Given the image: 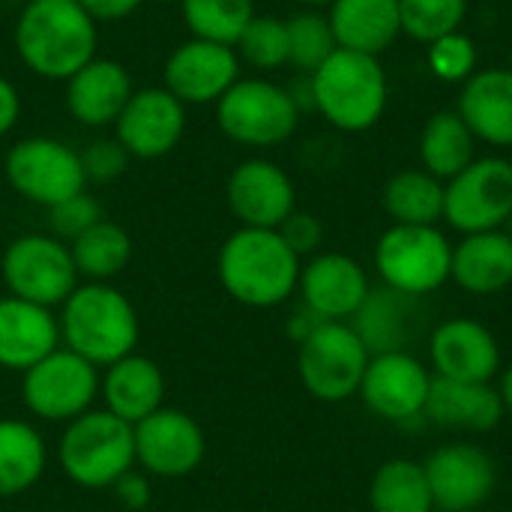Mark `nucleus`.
<instances>
[{"label":"nucleus","instance_id":"2f4dec72","mask_svg":"<svg viewBox=\"0 0 512 512\" xmlns=\"http://www.w3.org/2000/svg\"><path fill=\"white\" fill-rule=\"evenodd\" d=\"M75 270L84 282H111L132 261V237L111 219H99L69 243Z\"/></svg>","mask_w":512,"mask_h":512},{"label":"nucleus","instance_id":"c756f323","mask_svg":"<svg viewBox=\"0 0 512 512\" xmlns=\"http://www.w3.org/2000/svg\"><path fill=\"white\" fill-rule=\"evenodd\" d=\"M417 153L423 171L447 183L477 159V138L456 111H438L426 120Z\"/></svg>","mask_w":512,"mask_h":512},{"label":"nucleus","instance_id":"4468645a","mask_svg":"<svg viewBox=\"0 0 512 512\" xmlns=\"http://www.w3.org/2000/svg\"><path fill=\"white\" fill-rule=\"evenodd\" d=\"M240 57L234 45L189 36L162 63V87L189 105H216L240 78Z\"/></svg>","mask_w":512,"mask_h":512},{"label":"nucleus","instance_id":"e433bc0d","mask_svg":"<svg viewBox=\"0 0 512 512\" xmlns=\"http://www.w3.org/2000/svg\"><path fill=\"white\" fill-rule=\"evenodd\" d=\"M402 33L414 42H435L462 30L468 18V0H399Z\"/></svg>","mask_w":512,"mask_h":512},{"label":"nucleus","instance_id":"0eeeda50","mask_svg":"<svg viewBox=\"0 0 512 512\" xmlns=\"http://www.w3.org/2000/svg\"><path fill=\"white\" fill-rule=\"evenodd\" d=\"M453 243L438 225H390L375 243V270L387 288L429 297L450 282Z\"/></svg>","mask_w":512,"mask_h":512},{"label":"nucleus","instance_id":"473e14b6","mask_svg":"<svg viewBox=\"0 0 512 512\" xmlns=\"http://www.w3.org/2000/svg\"><path fill=\"white\" fill-rule=\"evenodd\" d=\"M372 512H435L426 471L414 459L384 462L369 486Z\"/></svg>","mask_w":512,"mask_h":512},{"label":"nucleus","instance_id":"a211bd4d","mask_svg":"<svg viewBox=\"0 0 512 512\" xmlns=\"http://www.w3.org/2000/svg\"><path fill=\"white\" fill-rule=\"evenodd\" d=\"M225 201L240 228H279L297 210V189L282 165L252 156L228 174Z\"/></svg>","mask_w":512,"mask_h":512},{"label":"nucleus","instance_id":"20e7f679","mask_svg":"<svg viewBox=\"0 0 512 512\" xmlns=\"http://www.w3.org/2000/svg\"><path fill=\"white\" fill-rule=\"evenodd\" d=\"M309 81L315 114L339 132H366L387 111V72L372 54L336 48Z\"/></svg>","mask_w":512,"mask_h":512},{"label":"nucleus","instance_id":"39448f33","mask_svg":"<svg viewBox=\"0 0 512 512\" xmlns=\"http://www.w3.org/2000/svg\"><path fill=\"white\" fill-rule=\"evenodd\" d=\"M57 465L63 477L81 489H111L135 468L132 426L105 408H90L66 423L57 441Z\"/></svg>","mask_w":512,"mask_h":512},{"label":"nucleus","instance_id":"9b49d317","mask_svg":"<svg viewBox=\"0 0 512 512\" xmlns=\"http://www.w3.org/2000/svg\"><path fill=\"white\" fill-rule=\"evenodd\" d=\"M96 396L99 369L69 348L51 351L21 375V402L45 423H72L96 405Z\"/></svg>","mask_w":512,"mask_h":512},{"label":"nucleus","instance_id":"9d476101","mask_svg":"<svg viewBox=\"0 0 512 512\" xmlns=\"http://www.w3.org/2000/svg\"><path fill=\"white\" fill-rule=\"evenodd\" d=\"M372 354L348 321H324L297 345V372L318 402H345L360 393Z\"/></svg>","mask_w":512,"mask_h":512},{"label":"nucleus","instance_id":"6ab92c4d","mask_svg":"<svg viewBox=\"0 0 512 512\" xmlns=\"http://www.w3.org/2000/svg\"><path fill=\"white\" fill-rule=\"evenodd\" d=\"M429 363L435 378L492 384L501 375V345L477 318H447L429 330Z\"/></svg>","mask_w":512,"mask_h":512},{"label":"nucleus","instance_id":"c9c22d12","mask_svg":"<svg viewBox=\"0 0 512 512\" xmlns=\"http://www.w3.org/2000/svg\"><path fill=\"white\" fill-rule=\"evenodd\" d=\"M240 63L255 72H276L288 66V24L276 15H255L234 45Z\"/></svg>","mask_w":512,"mask_h":512},{"label":"nucleus","instance_id":"cd10ccee","mask_svg":"<svg viewBox=\"0 0 512 512\" xmlns=\"http://www.w3.org/2000/svg\"><path fill=\"white\" fill-rule=\"evenodd\" d=\"M327 18L345 51L381 57L402 36L399 0H333Z\"/></svg>","mask_w":512,"mask_h":512},{"label":"nucleus","instance_id":"2eb2a0df","mask_svg":"<svg viewBox=\"0 0 512 512\" xmlns=\"http://www.w3.org/2000/svg\"><path fill=\"white\" fill-rule=\"evenodd\" d=\"M432 372L411 351L375 354L360 381L363 405L387 423L423 420L426 399L432 390Z\"/></svg>","mask_w":512,"mask_h":512},{"label":"nucleus","instance_id":"58836bf2","mask_svg":"<svg viewBox=\"0 0 512 512\" xmlns=\"http://www.w3.org/2000/svg\"><path fill=\"white\" fill-rule=\"evenodd\" d=\"M102 216V207L99 201L84 189L54 207H48V225H51V234L60 237L63 243H72L75 237H81L90 225H96Z\"/></svg>","mask_w":512,"mask_h":512},{"label":"nucleus","instance_id":"b1692460","mask_svg":"<svg viewBox=\"0 0 512 512\" xmlns=\"http://www.w3.org/2000/svg\"><path fill=\"white\" fill-rule=\"evenodd\" d=\"M456 114L474 132L477 144L498 150L512 147V69H477L459 90Z\"/></svg>","mask_w":512,"mask_h":512},{"label":"nucleus","instance_id":"1a4fd4ad","mask_svg":"<svg viewBox=\"0 0 512 512\" xmlns=\"http://www.w3.org/2000/svg\"><path fill=\"white\" fill-rule=\"evenodd\" d=\"M3 285L12 297L57 309L81 285L69 243L54 234H21L0 258Z\"/></svg>","mask_w":512,"mask_h":512},{"label":"nucleus","instance_id":"49530a36","mask_svg":"<svg viewBox=\"0 0 512 512\" xmlns=\"http://www.w3.org/2000/svg\"><path fill=\"white\" fill-rule=\"evenodd\" d=\"M498 393H501V402H504V411L512 414V363L507 369H501V384H498Z\"/></svg>","mask_w":512,"mask_h":512},{"label":"nucleus","instance_id":"ea45409f","mask_svg":"<svg viewBox=\"0 0 512 512\" xmlns=\"http://www.w3.org/2000/svg\"><path fill=\"white\" fill-rule=\"evenodd\" d=\"M129 153L120 147L117 138H99L81 150V165L87 183H114L129 168Z\"/></svg>","mask_w":512,"mask_h":512},{"label":"nucleus","instance_id":"8fccbe9b","mask_svg":"<svg viewBox=\"0 0 512 512\" xmlns=\"http://www.w3.org/2000/svg\"><path fill=\"white\" fill-rule=\"evenodd\" d=\"M435 512H438V510H435Z\"/></svg>","mask_w":512,"mask_h":512},{"label":"nucleus","instance_id":"f704fd0d","mask_svg":"<svg viewBox=\"0 0 512 512\" xmlns=\"http://www.w3.org/2000/svg\"><path fill=\"white\" fill-rule=\"evenodd\" d=\"M288 24V66L297 69V75H312L339 45L330 27L327 12L321 9H297Z\"/></svg>","mask_w":512,"mask_h":512},{"label":"nucleus","instance_id":"aec40b11","mask_svg":"<svg viewBox=\"0 0 512 512\" xmlns=\"http://www.w3.org/2000/svg\"><path fill=\"white\" fill-rule=\"evenodd\" d=\"M300 303L324 321H351L372 291L363 264L345 252H318L300 267Z\"/></svg>","mask_w":512,"mask_h":512},{"label":"nucleus","instance_id":"f257e3e1","mask_svg":"<svg viewBox=\"0 0 512 512\" xmlns=\"http://www.w3.org/2000/svg\"><path fill=\"white\" fill-rule=\"evenodd\" d=\"M12 45L36 78L69 81L96 57L99 24L78 0H27L15 18Z\"/></svg>","mask_w":512,"mask_h":512},{"label":"nucleus","instance_id":"bb28decb","mask_svg":"<svg viewBox=\"0 0 512 512\" xmlns=\"http://www.w3.org/2000/svg\"><path fill=\"white\" fill-rule=\"evenodd\" d=\"M450 279L474 297H492V294L510 288L512 234H507L504 228L465 234L453 246Z\"/></svg>","mask_w":512,"mask_h":512},{"label":"nucleus","instance_id":"393cba45","mask_svg":"<svg viewBox=\"0 0 512 512\" xmlns=\"http://www.w3.org/2000/svg\"><path fill=\"white\" fill-rule=\"evenodd\" d=\"M504 402L495 384L432 378L423 420L453 432H492L504 420Z\"/></svg>","mask_w":512,"mask_h":512},{"label":"nucleus","instance_id":"c85d7f7f","mask_svg":"<svg viewBox=\"0 0 512 512\" xmlns=\"http://www.w3.org/2000/svg\"><path fill=\"white\" fill-rule=\"evenodd\" d=\"M48 465V447L39 429L27 420L0 417V498L30 492Z\"/></svg>","mask_w":512,"mask_h":512},{"label":"nucleus","instance_id":"ddd939ff","mask_svg":"<svg viewBox=\"0 0 512 512\" xmlns=\"http://www.w3.org/2000/svg\"><path fill=\"white\" fill-rule=\"evenodd\" d=\"M135 435V465L147 477L180 480L198 471L207 453L204 429L180 408H159L132 426Z\"/></svg>","mask_w":512,"mask_h":512},{"label":"nucleus","instance_id":"4c0bfd02","mask_svg":"<svg viewBox=\"0 0 512 512\" xmlns=\"http://www.w3.org/2000/svg\"><path fill=\"white\" fill-rule=\"evenodd\" d=\"M429 72L444 84H465L477 72V45L462 30L447 33L426 45Z\"/></svg>","mask_w":512,"mask_h":512},{"label":"nucleus","instance_id":"79ce46f5","mask_svg":"<svg viewBox=\"0 0 512 512\" xmlns=\"http://www.w3.org/2000/svg\"><path fill=\"white\" fill-rule=\"evenodd\" d=\"M111 492H114L117 504L129 512L147 510V507H150V501H153V489H150L147 474H138L135 468H132V471H126V474L111 486Z\"/></svg>","mask_w":512,"mask_h":512},{"label":"nucleus","instance_id":"de8ad7c7","mask_svg":"<svg viewBox=\"0 0 512 512\" xmlns=\"http://www.w3.org/2000/svg\"><path fill=\"white\" fill-rule=\"evenodd\" d=\"M288 3H294V6H300V9H327L333 0H288Z\"/></svg>","mask_w":512,"mask_h":512},{"label":"nucleus","instance_id":"f3484780","mask_svg":"<svg viewBox=\"0 0 512 512\" xmlns=\"http://www.w3.org/2000/svg\"><path fill=\"white\" fill-rule=\"evenodd\" d=\"M438 512L480 510L498 486L495 459L477 444H444L423 462Z\"/></svg>","mask_w":512,"mask_h":512},{"label":"nucleus","instance_id":"37998d69","mask_svg":"<svg viewBox=\"0 0 512 512\" xmlns=\"http://www.w3.org/2000/svg\"><path fill=\"white\" fill-rule=\"evenodd\" d=\"M81 9L96 21V24H111V21H123L129 15H135L144 0H78Z\"/></svg>","mask_w":512,"mask_h":512},{"label":"nucleus","instance_id":"a878e982","mask_svg":"<svg viewBox=\"0 0 512 512\" xmlns=\"http://www.w3.org/2000/svg\"><path fill=\"white\" fill-rule=\"evenodd\" d=\"M99 396L105 411L135 426L165 405V375L156 360L129 354L105 366V375L99 378Z\"/></svg>","mask_w":512,"mask_h":512},{"label":"nucleus","instance_id":"5701e85b","mask_svg":"<svg viewBox=\"0 0 512 512\" xmlns=\"http://www.w3.org/2000/svg\"><path fill=\"white\" fill-rule=\"evenodd\" d=\"M60 348V324L51 309L21 297H0V369L27 372Z\"/></svg>","mask_w":512,"mask_h":512},{"label":"nucleus","instance_id":"4be33fe9","mask_svg":"<svg viewBox=\"0 0 512 512\" xmlns=\"http://www.w3.org/2000/svg\"><path fill=\"white\" fill-rule=\"evenodd\" d=\"M132 93L135 81L129 69L120 60L99 54L84 63L69 81H63V105L69 117L87 129L114 126Z\"/></svg>","mask_w":512,"mask_h":512},{"label":"nucleus","instance_id":"09e8293b","mask_svg":"<svg viewBox=\"0 0 512 512\" xmlns=\"http://www.w3.org/2000/svg\"><path fill=\"white\" fill-rule=\"evenodd\" d=\"M156 3H180V0H156Z\"/></svg>","mask_w":512,"mask_h":512},{"label":"nucleus","instance_id":"412c9836","mask_svg":"<svg viewBox=\"0 0 512 512\" xmlns=\"http://www.w3.org/2000/svg\"><path fill=\"white\" fill-rule=\"evenodd\" d=\"M348 324L372 357L411 351V345L429 330V309L423 306V297H411L381 285L369 291V297Z\"/></svg>","mask_w":512,"mask_h":512},{"label":"nucleus","instance_id":"7c9ffc66","mask_svg":"<svg viewBox=\"0 0 512 512\" xmlns=\"http://www.w3.org/2000/svg\"><path fill=\"white\" fill-rule=\"evenodd\" d=\"M384 210L393 225H438L444 219V180L423 168L399 171L384 186Z\"/></svg>","mask_w":512,"mask_h":512},{"label":"nucleus","instance_id":"a18cd8bd","mask_svg":"<svg viewBox=\"0 0 512 512\" xmlns=\"http://www.w3.org/2000/svg\"><path fill=\"white\" fill-rule=\"evenodd\" d=\"M324 324V318L321 315H315L312 309H306L303 303L291 312V318H288V336L300 345L303 339H309L318 327Z\"/></svg>","mask_w":512,"mask_h":512},{"label":"nucleus","instance_id":"a19ab883","mask_svg":"<svg viewBox=\"0 0 512 512\" xmlns=\"http://www.w3.org/2000/svg\"><path fill=\"white\" fill-rule=\"evenodd\" d=\"M282 240L294 249L297 258H312L318 255L321 243H324V225L315 213H306V210H294L279 228Z\"/></svg>","mask_w":512,"mask_h":512},{"label":"nucleus","instance_id":"6e6552de","mask_svg":"<svg viewBox=\"0 0 512 512\" xmlns=\"http://www.w3.org/2000/svg\"><path fill=\"white\" fill-rule=\"evenodd\" d=\"M3 174L15 195L45 210L87 189L81 150L51 135L15 141L3 159Z\"/></svg>","mask_w":512,"mask_h":512},{"label":"nucleus","instance_id":"7ed1b4c3","mask_svg":"<svg viewBox=\"0 0 512 512\" xmlns=\"http://www.w3.org/2000/svg\"><path fill=\"white\" fill-rule=\"evenodd\" d=\"M60 345L105 369L129 354L141 339L132 300L111 282H81L60 306Z\"/></svg>","mask_w":512,"mask_h":512},{"label":"nucleus","instance_id":"f03ea898","mask_svg":"<svg viewBox=\"0 0 512 512\" xmlns=\"http://www.w3.org/2000/svg\"><path fill=\"white\" fill-rule=\"evenodd\" d=\"M303 258L276 228H237L216 255V273L231 300L249 309H273L294 297Z\"/></svg>","mask_w":512,"mask_h":512},{"label":"nucleus","instance_id":"423d86ee","mask_svg":"<svg viewBox=\"0 0 512 512\" xmlns=\"http://www.w3.org/2000/svg\"><path fill=\"white\" fill-rule=\"evenodd\" d=\"M300 108L285 84L264 75L237 78L216 102V123L222 135L249 150H270L285 144L300 126Z\"/></svg>","mask_w":512,"mask_h":512},{"label":"nucleus","instance_id":"f8f14e48","mask_svg":"<svg viewBox=\"0 0 512 512\" xmlns=\"http://www.w3.org/2000/svg\"><path fill=\"white\" fill-rule=\"evenodd\" d=\"M512 219V162L477 156L444 183V222L465 234L498 231Z\"/></svg>","mask_w":512,"mask_h":512},{"label":"nucleus","instance_id":"c03bdc74","mask_svg":"<svg viewBox=\"0 0 512 512\" xmlns=\"http://www.w3.org/2000/svg\"><path fill=\"white\" fill-rule=\"evenodd\" d=\"M21 111H24V102H21L18 87L6 75H0V138H6L18 126Z\"/></svg>","mask_w":512,"mask_h":512},{"label":"nucleus","instance_id":"72a5a7b5","mask_svg":"<svg viewBox=\"0 0 512 512\" xmlns=\"http://www.w3.org/2000/svg\"><path fill=\"white\" fill-rule=\"evenodd\" d=\"M180 18L198 39L237 45L246 24L258 15L255 0H180Z\"/></svg>","mask_w":512,"mask_h":512},{"label":"nucleus","instance_id":"dca6fc26","mask_svg":"<svg viewBox=\"0 0 512 512\" xmlns=\"http://www.w3.org/2000/svg\"><path fill=\"white\" fill-rule=\"evenodd\" d=\"M186 132V105L168 93L162 84L135 87L126 108L114 123V138L132 159H162L168 156Z\"/></svg>","mask_w":512,"mask_h":512}]
</instances>
